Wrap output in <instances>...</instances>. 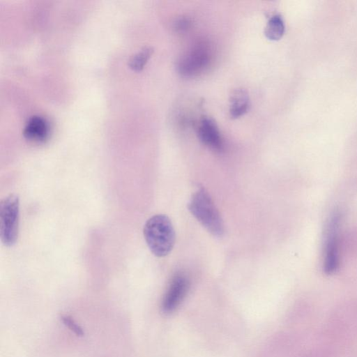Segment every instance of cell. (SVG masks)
I'll use <instances>...</instances> for the list:
<instances>
[{"instance_id":"obj_6","label":"cell","mask_w":357,"mask_h":357,"mask_svg":"<svg viewBox=\"0 0 357 357\" xmlns=\"http://www.w3.org/2000/svg\"><path fill=\"white\" fill-rule=\"evenodd\" d=\"M190 288V280L182 272L172 277L162 301V310L165 313L174 312L181 303Z\"/></svg>"},{"instance_id":"obj_2","label":"cell","mask_w":357,"mask_h":357,"mask_svg":"<svg viewBox=\"0 0 357 357\" xmlns=\"http://www.w3.org/2000/svg\"><path fill=\"white\" fill-rule=\"evenodd\" d=\"M188 208L208 232L216 236L223 234L224 225L220 214L204 188H199L192 195Z\"/></svg>"},{"instance_id":"obj_1","label":"cell","mask_w":357,"mask_h":357,"mask_svg":"<svg viewBox=\"0 0 357 357\" xmlns=\"http://www.w3.org/2000/svg\"><path fill=\"white\" fill-rule=\"evenodd\" d=\"M144 236L151 252L158 257L167 255L175 243V232L170 219L165 215L157 214L146 222Z\"/></svg>"},{"instance_id":"obj_7","label":"cell","mask_w":357,"mask_h":357,"mask_svg":"<svg viewBox=\"0 0 357 357\" xmlns=\"http://www.w3.org/2000/svg\"><path fill=\"white\" fill-rule=\"evenodd\" d=\"M197 135L200 141L208 147L221 151L223 141L215 122L209 117H204L199 121Z\"/></svg>"},{"instance_id":"obj_12","label":"cell","mask_w":357,"mask_h":357,"mask_svg":"<svg viewBox=\"0 0 357 357\" xmlns=\"http://www.w3.org/2000/svg\"><path fill=\"white\" fill-rule=\"evenodd\" d=\"M191 19L188 16H181L176 19L173 24V28L176 32L183 33L190 29Z\"/></svg>"},{"instance_id":"obj_9","label":"cell","mask_w":357,"mask_h":357,"mask_svg":"<svg viewBox=\"0 0 357 357\" xmlns=\"http://www.w3.org/2000/svg\"><path fill=\"white\" fill-rule=\"evenodd\" d=\"M229 114L231 118L236 119L245 114L250 105L247 91L244 89H234L229 98Z\"/></svg>"},{"instance_id":"obj_13","label":"cell","mask_w":357,"mask_h":357,"mask_svg":"<svg viewBox=\"0 0 357 357\" xmlns=\"http://www.w3.org/2000/svg\"><path fill=\"white\" fill-rule=\"evenodd\" d=\"M62 319H63V321L64 322V324L72 331H73V332L75 333H76L77 335H82L83 332L82 331V329L78 326V325L77 324H75L73 320H72L70 318H69L67 316H65V317H62Z\"/></svg>"},{"instance_id":"obj_10","label":"cell","mask_w":357,"mask_h":357,"mask_svg":"<svg viewBox=\"0 0 357 357\" xmlns=\"http://www.w3.org/2000/svg\"><path fill=\"white\" fill-rule=\"evenodd\" d=\"M266 38L271 40L280 39L284 33V24L279 15L272 16L268 20L264 31Z\"/></svg>"},{"instance_id":"obj_11","label":"cell","mask_w":357,"mask_h":357,"mask_svg":"<svg viewBox=\"0 0 357 357\" xmlns=\"http://www.w3.org/2000/svg\"><path fill=\"white\" fill-rule=\"evenodd\" d=\"M153 49L151 47H144L137 54L133 55L129 60L128 65L134 70L138 71L142 70L151 54Z\"/></svg>"},{"instance_id":"obj_4","label":"cell","mask_w":357,"mask_h":357,"mask_svg":"<svg viewBox=\"0 0 357 357\" xmlns=\"http://www.w3.org/2000/svg\"><path fill=\"white\" fill-rule=\"evenodd\" d=\"M20 200L15 195L5 197L0 204V236L8 247L15 244L19 232Z\"/></svg>"},{"instance_id":"obj_8","label":"cell","mask_w":357,"mask_h":357,"mask_svg":"<svg viewBox=\"0 0 357 357\" xmlns=\"http://www.w3.org/2000/svg\"><path fill=\"white\" fill-rule=\"evenodd\" d=\"M50 134L49 122L40 116H33L29 119L23 130L24 137L35 143H43Z\"/></svg>"},{"instance_id":"obj_5","label":"cell","mask_w":357,"mask_h":357,"mask_svg":"<svg viewBox=\"0 0 357 357\" xmlns=\"http://www.w3.org/2000/svg\"><path fill=\"white\" fill-rule=\"evenodd\" d=\"M212 59V50L205 40L195 43L180 58L177 63L178 73L185 77H192L202 73Z\"/></svg>"},{"instance_id":"obj_3","label":"cell","mask_w":357,"mask_h":357,"mask_svg":"<svg viewBox=\"0 0 357 357\" xmlns=\"http://www.w3.org/2000/svg\"><path fill=\"white\" fill-rule=\"evenodd\" d=\"M342 214L338 210L328 216L324 227L323 271L327 275L334 273L340 266V233Z\"/></svg>"}]
</instances>
